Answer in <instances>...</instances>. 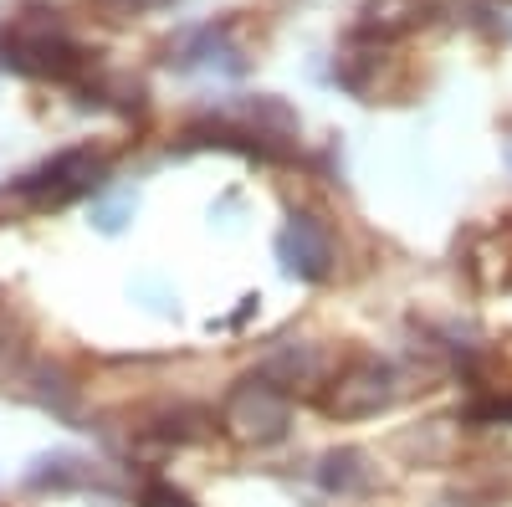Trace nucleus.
Returning <instances> with one entry per match:
<instances>
[{
  "instance_id": "f257e3e1",
  "label": "nucleus",
  "mask_w": 512,
  "mask_h": 507,
  "mask_svg": "<svg viewBox=\"0 0 512 507\" xmlns=\"http://www.w3.org/2000/svg\"><path fill=\"white\" fill-rule=\"evenodd\" d=\"M6 67H16L26 77H57V82H67L72 72L88 67V57H82V47L62 31V21L52 11H31L26 21H16L6 31Z\"/></svg>"
},
{
  "instance_id": "1a4fd4ad",
  "label": "nucleus",
  "mask_w": 512,
  "mask_h": 507,
  "mask_svg": "<svg viewBox=\"0 0 512 507\" xmlns=\"http://www.w3.org/2000/svg\"><path fill=\"white\" fill-rule=\"evenodd\" d=\"M507 164H512V144H507Z\"/></svg>"
},
{
  "instance_id": "f03ea898",
  "label": "nucleus",
  "mask_w": 512,
  "mask_h": 507,
  "mask_svg": "<svg viewBox=\"0 0 512 507\" xmlns=\"http://www.w3.org/2000/svg\"><path fill=\"white\" fill-rule=\"evenodd\" d=\"M221 420H226L231 436L256 441V446H272V441H282L287 426H292V400H287V390L277 385V379L251 374V379H241V385L226 395Z\"/></svg>"
},
{
  "instance_id": "423d86ee",
  "label": "nucleus",
  "mask_w": 512,
  "mask_h": 507,
  "mask_svg": "<svg viewBox=\"0 0 512 507\" xmlns=\"http://www.w3.org/2000/svg\"><path fill=\"white\" fill-rule=\"evenodd\" d=\"M318 487L333 492V497H354L369 487V467H364V456L359 451H328L318 461Z\"/></svg>"
},
{
  "instance_id": "39448f33",
  "label": "nucleus",
  "mask_w": 512,
  "mask_h": 507,
  "mask_svg": "<svg viewBox=\"0 0 512 507\" xmlns=\"http://www.w3.org/2000/svg\"><path fill=\"white\" fill-rule=\"evenodd\" d=\"M277 262L297 282H323L333 272V241L323 236V226L313 216H292L277 236Z\"/></svg>"
},
{
  "instance_id": "7ed1b4c3",
  "label": "nucleus",
  "mask_w": 512,
  "mask_h": 507,
  "mask_svg": "<svg viewBox=\"0 0 512 507\" xmlns=\"http://www.w3.org/2000/svg\"><path fill=\"white\" fill-rule=\"evenodd\" d=\"M400 395L395 385V369L384 359H354L344 374H333V385L323 390V410L333 420H364V415H379L390 410Z\"/></svg>"
},
{
  "instance_id": "20e7f679",
  "label": "nucleus",
  "mask_w": 512,
  "mask_h": 507,
  "mask_svg": "<svg viewBox=\"0 0 512 507\" xmlns=\"http://www.w3.org/2000/svg\"><path fill=\"white\" fill-rule=\"evenodd\" d=\"M98 180H103V159L93 149H67V154L47 159L41 169H31L26 180H16V195L36 200V205H62L72 195L98 190Z\"/></svg>"
},
{
  "instance_id": "0eeeda50",
  "label": "nucleus",
  "mask_w": 512,
  "mask_h": 507,
  "mask_svg": "<svg viewBox=\"0 0 512 507\" xmlns=\"http://www.w3.org/2000/svg\"><path fill=\"white\" fill-rule=\"evenodd\" d=\"M221 57L236 62V52L226 47V26H200V31L185 36V47H180L175 62H180V67H216ZM221 67H226V62H221ZM226 72H231V67H226Z\"/></svg>"
},
{
  "instance_id": "6e6552de",
  "label": "nucleus",
  "mask_w": 512,
  "mask_h": 507,
  "mask_svg": "<svg viewBox=\"0 0 512 507\" xmlns=\"http://www.w3.org/2000/svg\"><path fill=\"white\" fill-rule=\"evenodd\" d=\"M472 420H482V426H502V420H512V400H502V395H492V400H477L472 410H466Z\"/></svg>"
}]
</instances>
